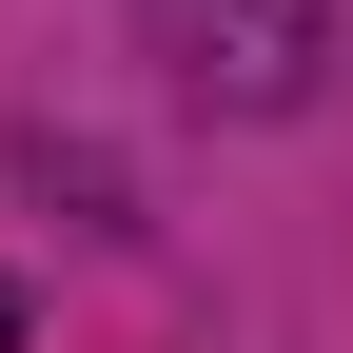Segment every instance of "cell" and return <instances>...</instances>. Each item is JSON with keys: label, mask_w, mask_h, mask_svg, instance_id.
Masks as SVG:
<instances>
[{"label": "cell", "mask_w": 353, "mask_h": 353, "mask_svg": "<svg viewBox=\"0 0 353 353\" xmlns=\"http://www.w3.org/2000/svg\"><path fill=\"white\" fill-rule=\"evenodd\" d=\"M0 353H20V275H0Z\"/></svg>", "instance_id": "7a4b0ae2"}, {"label": "cell", "mask_w": 353, "mask_h": 353, "mask_svg": "<svg viewBox=\"0 0 353 353\" xmlns=\"http://www.w3.org/2000/svg\"><path fill=\"white\" fill-rule=\"evenodd\" d=\"M118 20L157 39L196 99H236V118H275V99H314V39H334V0H118Z\"/></svg>", "instance_id": "6da1fadb"}]
</instances>
